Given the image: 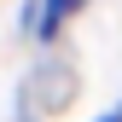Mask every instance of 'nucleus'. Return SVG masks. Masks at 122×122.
<instances>
[{
	"label": "nucleus",
	"mask_w": 122,
	"mask_h": 122,
	"mask_svg": "<svg viewBox=\"0 0 122 122\" xmlns=\"http://www.w3.org/2000/svg\"><path fill=\"white\" fill-rule=\"evenodd\" d=\"M105 122H122V116H105Z\"/></svg>",
	"instance_id": "2"
},
{
	"label": "nucleus",
	"mask_w": 122,
	"mask_h": 122,
	"mask_svg": "<svg viewBox=\"0 0 122 122\" xmlns=\"http://www.w3.org/2000/svg\"><path fill=\"white\" fill-rule=\"evenodd\" d=\"M70 6H81V0H41V6H35V23H29V29H35V35H52V29H58V18H64Z\"/></svg>",
	"instance_id": "1"
}]
</instances>
